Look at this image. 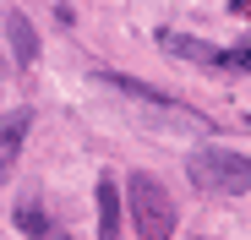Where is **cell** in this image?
Instances as JSON below:
<instances>
[{
	"instance_id": "4",
	"label": "cell",
	"mask_w": 251,
	"mask_h": 240,
	"mask_svg": "<svg viewBox=\"0 0 251 240\" xmlns=\"http://www.w3.org/2000/svg\"><path fill=\"white\" fill-rule=\"evenodd\" d=\"M6 38H11L17 66H33V60H38V27H33L22 11H6Z\"/></svg>"
},
{
	"instance_id": "8",
	"label": "cell",
	"mask_w": 251,
	"mask_h": 240,
	"mask_svg": "<svg viewBox=\"0 0 251 240\" xmlns=\"http://www.w3.org/2000/svg\"><path fill=\"white\" fill-rule=\"evenodd\" d=\"M219 66H240V71H251V38H246V49H219Z\"/></svg>"
},
{
	"instance_id": "10",
	"label": "cell",
	"mask_w": 251,
	"mask_h": 240,
	"mask_svg": "<svg viewBox=\"0 0 251 240\" xmlns=\"http://www.w3.org/2000/svg\"><path fill=\"white\" fill-rule=\"evenodd\" d=\"M229 6H235V11H240V17H251V0H229Z\"/></svg>"
},
{
	"instance_id": "1",
	"label": "cell",
	"mask_w": 251,
	"mask_h": 240,
	"mask_svg": "<svg viewBox=\"0 0 251 240\" xmlns=\"http://www.w3.org/2000/svg\"><path fill=\"white\" fill-rule=\"evenodd\" d=\"M197 191H213V196H240L251 191V158L229 153V147H197L191 164H186Z\"/></svg>"
},
{
	"instance_id": "9",
	"label": "cell",
	"mask_w": 251,
	"mask_h": 240,
	"mask_svg": "<svg viewBox=\"0 0 251 240\" xmlns=\"http://www.w3.org/2000/svg\"><path fill=\"white\" fill-rule=\"evenodd\" d=\"M17 224H22L27 235H44V218H38V208H33V202H27V208L17 213Z\"/></svg>"
},
{
	"instance_id": "3",
	"label": "cell",
	"mask_w": 251,
	"mask_h": 240,
	"mask_svg": "<svg viewBox=\"0 0 251 240\" xmlns=\"http://www.w3.org/2000/svg\"><path fill=\"white\" fill-rule=\"evenodd\" d=\"M104 88H115L120 98H131L137 109H148L153 115V126H191V131H213L207 120L197 115V109H186V104H170V98H158L148 82H131V76H115V71H104Z\"/></svg>"
},
{
	"instance_id": "7",
	"label": "cell",
	"mask_w": 251,
	"mask_h": 240,
	"mask_svg": "<svg viewBox=\"0 0 251 240\" xmlns=\"http://www.w3.org/2000/svg\"><path fill=\"white\" fill-rule=\"evenodd\" d=\"M27 126H33V115H27V109H17L6 126H0V164H11V158H17V147H22V131H27Z\"/></svg>"
},
{
	"instance_id": "5",
	"label": "cell",
	"mask_w": 251,
	"mask_h": 240,
	"mask_svg": "<svg viewBox=\"0 0 251 240\" xmlns=\"http://www.w3.org/2000/svg\"><path fill=\"white\" fill-rule=\"evenodd\" d=\"M120 191H115V180L104 175L99 180V240H120Z\"/></svg>"
},
{
	"instance_id": "6",
	"label": "cell",
	"mask_w": 251,
	"mask_h": 240,
	"mask_svg": "<svg viewBox=\"0 0 251 240\" xmlns=\"http://www.w3.org/2000/svg\"><path fill=\"white\" fill-rule=\"evenodd\" d=\"M170 55H180V60H197V66H219V49H207L202 38H186V33H164L158 38Z\"/></svg>"
},
{
	"instance_id": "11",
	"label": "cell",
	"mask_w": 251,
	"mask_h": 240,
	"mask_svg": "<svg viewBox=\"0 0 251 240\" xmlns=\"http://www.w3.org/2000/svg\"><path fill=\"white\" fill-rule=\"evenodd\" d=\"M0 175H6V164H0Z\"/></svg>"
},
{
	"instance_id": "2",
	"label": "cell",
	"mask_w": 251,
	"mask_h": 240,
	"mask_svg": "<svg viewBox=\"0 0 251 240\" xmlns=\"http://www.w3.org/2000/svg\"><path fill=\"white\" fill-rule=\"evenodd\" d=\"M126 202H131V218H137V235L142 240H170L175 229V202L153 175H131L126 180Z\"/></svg>"
}]
</instances>
